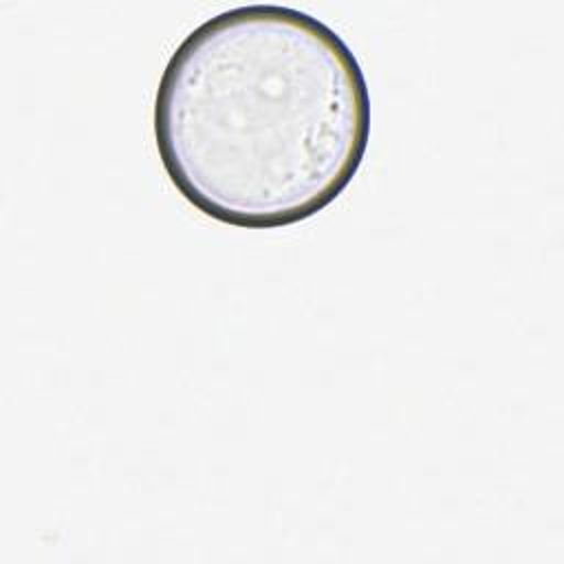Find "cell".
I'll use <instances>...</instances> for the list:
<instances>
[{
  "label": "cell",
  "instance_id": "obj_1",
  "mask_svg": "<svg viewBox=\"0 0 564 564\" xmlns=\"http://www.w3.org/2000/svg\"><path fill=\"white\" fill-rule=\"evenodd\" d=\"M154 141L178 194L242 229L302 223L337 200L370 141L366 75L344 37L286 4L225 9L170 55Z\"/></svg>",
  "mask_w": 564,
  "mask_h": 564
}]
</instances>
